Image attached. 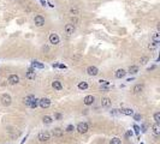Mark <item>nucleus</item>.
Instances as JSON below:
<instances>
[{"label":"nucleus","instance_id":"obj_26","mask_svg":"<svg viewBox=\"0 0 160 144\" xmlns=\"http://www.w3.org/2000/svg\"><path fill=\"white\" fill-rule=\"evenodd\" d=\"M33 66H34V67H37V68H43V65L40 64L39 61H34V63H33Z\"/></svg>","mask_w":160,"mask_h":144},{"label":"nucleus","instance_id":"obj_36","mask_svg":"<svg viewBox=\"0 0 160 144\" xmlns=\"http://www.w3.org/2000/svg\"><path fill=\"white\" fill-rule=\"evenodd\" d=\"M58 66H59V67H62V68H66V66H65V65H62V64H60V65H58Z\"/></svg>","mask_w":160,"mask_h":144},{"label":"nucleus","instance_id":"obj_22","mask_svg":"<svg viewBox=\"0 0 160 144\" xmlns=\"http://www.w3.org/2000/svg\"><path fill=\"white\" fill-rule=\"evenodd\" d=\"M37 106H39V100L35 99V100L31 102V103H30V106H29V107H30V108H36Z\"/></svg>","mask_w":160,"mask_h":144},{"label":"nucleus","instance_id":"obj_19","mask_svg":"<svg viewBox=\"0 0 160 144\" xmlns=\"http://www.w3.org/2000/svg\"><path fill=\"white\" fill-rule=\"evenodd\" d=\"M87 88H88V84L86 82H81V83L78 84V89H81V90H86Z\"/></svg>","mask_w":160,"mask_h":144},{"label":"nucleus","instance_id":"obj_25","mask_svg":"<svg viewBox=\"0 0 160 144\" xmlns=\"http://www.w3.org/2000/svg\"><path fill=\"white\" fill-rule=\"evenodd\" d=\"M62 133H63V132H62V130H60V129H55V130L53 131V135H54V136H57V137L62 136Z\"/></svg>","mask_w":160,"mask_h":144},{"label":"nucleus","instance_id":"obj_4","mask_svg":"<svg viewBox=\"0 0 160 144\" xmlns=\"http://www.w3.org/2000/svg\"><path fill=\"white\" fill-rule=\"evenodd\" d=\"M34 22H35V24H36L37 27H42V25L45 24V18H43L42 16H36L35 19H34Z\"/></svg>","mask_w":160,"mask_h":144},{"label":"nucleus","instance_id":"obj_35","mask_svg":"<svg viewBox=\"0 0 160 144\" xmlns=\"http://www.w3.org/2000/svg\"><path fill=\"white\" fill-rule=\"evenodd\" d=\"M126 136H128V137H131V136H133V132H131V131H129V132L126 133Z\"/></svg>","mask_w":160,"mask_h":144},{"label":"nucleus","instance_id":"obj_15","mask_svg":"<svg viewBox=\"0 0 160 144\" xmlns=\"http://www.w3.org/2000/svg\"><path fill=\"white\" fill-rule=\"evenodd\" d=\"M142 90H143V87L141 84H137V85L134 87V92H135V94H140Z\"/></svg>","mask_w":160,"mask_h":144},{"label":"nucleus","instance_id":"obj_31","mask_svg":"<svg viewBox=\"0 0 160 144\" xmlns=\"http://www.w3.org/2000/svg\"><path fill=\"white\" fill-rule=\"evenodd\" d=\"M54 117H55V119H58V120H60V119H62V114H59V113H57V114H55Z\"/></svg>","mask_w":160,"mask_h":144},{"label":"nucleus","instance_id":"obj_29","mask_svg":"<svg viewBox=\"0 0 160 144\" xmlns=\"http://www.w3.org/2000/svg\"><path fill=\"white\" fill-rule=\"evenodd\" d=\"M140 61H141V64H146L147 61H148V58H147V57H143V58H141V60H140Z\"/></svg>","mask_w":160,"mask_h":144},{"label":"nucleus","instance_id":"obj_13","mask_svg":"<svg viewBox=\"0 0 160 144\" xmlns=\"http://www.w3.org/2000/svg\"><path fill=\"white\" fill-rule=\"evenodd\" d=\"M125 75H126V71L123 70V68H119V70H117V72H116V77H117V78H123Z\"/></svg>","mask_w":160,"mask_h":144},{"label":"nucleus","instance_id":"obj_6","mask_svg":"<svg viewBox=\"0 0 160 144\" xmlns=\"http://www.w3.org/2000/svg\"><path fill=\"white\" fill-rule=\"evenodd\" d=\"M83 102H84L86 106H90V105H93V102H94V96H93V95H88V96H86L84 100H83Z\"/></svg>","mask_w":160,"mask_h":144},{"label":"nucleus","instance_id":"obj_3","mask_svg":"<svg viewBox=\"0 0 160 144\" xmlns=\"http://www.w3.org/2000/svg\"><path fill=\"white\" fill-rule=\"evenodd\" d=\"M1 102H3L4 106H10L11 105V96L8 94H4L3 97H1Z\"/></svg>","mask_w":160,"mask_h":144},{"label":"nucleus","instance_id":"obj_5","mask_svg":"<svg viewBox=\"0 0 160 144\" xmlns=\"http://www.w3.org/2000/svg\"><path fill=\"white\" fill-rule=\"evenodd\" d=\"M87 72H88V75H90V76H96L99 73V70L95 66H89L87 68Z\"/></svg>","mask_w":160,"mask_h":144},{"label":"nucleus","instance_id":"obj_17","mask_svg":"<svg viewBox=\"0 0 160 144\" xmlns=\"http://www.w3.org/2000/svg\"><path fill=\"white\" fill-rule=\"evenodd\" d=\"M122 113H123V114H125V115H133L134 114V110L130 109V108H124V109H122Z\"/></svg>","mask_w":160,"mask_h":144},{"label":"nucleus","instance_id":"obj_33","mask_svg":"<svg viewBox=\"0 0 160 144\" xmlns=\"http://www.w3.org/2000/svg\"><path fill=\"white\" fill-rule=\"evenodd\" d=\"M118 109H113L112 112H111V114H113V115H116V114H118V112H117Z\"/></svg>","mask_w":160,"mask_h":144},{"label":"nucleus","instance_id":"obj_9","mask_svg":"<svg viewBox=\"0 0 160 144\" xmlns=\"http://www.w3.org/2000/svg\"><path fill=\"white\" fill-rule=\"evenodd\" d=\"M35 100V96H33V95H29V96H27V97H24L23 99V103L25 105V106H30V103Z\"/></svg>","mask_w":160,"mask_h":144},{"label":"nucleus","instance_id":"obj_21","mask_svg":"<svg viewBox=\"0 0 160 144\" xmlns=\"http://www.w3.org/2000/svg\"><path fill=\"white\" fill-rule=\"evenodd\" d=\"M109 144H122V142H121V139H119V138L114 137V138H112V139H111Z\"/></svg>","mask_w":160,"mask_h":144},{"label":"nucleus","instance_id":"obj_1","mask_svg":"<svg viewBox=\"0 0 160 144\" xmlns=\"http://www.w3.org/2000/svg\"><path fill=\"white\" fill-rule=\"evenodd\" d=\"M77 131L79 133H86L88 131V124L87 122H79L77 125Z\"/></svg>","mask_w":160,"mask_h":144},{"label":"nucleus","instance_id":"obj_14","mask_svg":"<svg viewBox=\"0 0 160 144\" xmlns=\"http://www.w3.org/2000/svg\"><path fill=\"white\" fill-rule=\"evenodd\" d=\"M52 87H53L55 90H62V89H63L62 83H60V82H58V80H54V82H53V83H52Z\"/></svg>","mask_w":160,"mask_h":144},{"label":"nucleus","instance_id":"obj_27","mask_svg":"<svg viewBox=\"0 0 160 144\" xmlns=\"http://www.w3.org/2000/svg\"><path fill=\"white\" fill-rule=\"evenodd\" d=\"M153 40H154V42H159V41H160V35L158 33H155L153 35Z\"/></svg>","mask_w":160,"mask_h":144},{"label":"nucleus","instance_id":"obj_18","mask_svg":"<svg viewBox=\"0 0 160 144\" xmlns=\"http://www.w3.org/2000/svg\"><path fill=\"white\" fill-rule=\"evenodd\" d=\"M138 72V67L137 66H130L129 67V73H131V75H135Z\"/></svg>","mask_w":160,"mask_h":144},{"label":"nucleus","instance_id":"obj_30","mask_svg":"<svg viewBox=\"0 0 160 144\" xmlns=\"http://www.w3.org/2000/svg\"><path fill=\"white\" fill-rule=\"evenodd\" d=\"M72 130H74V126H72V125H69V126H67V129H66V131H67V132H71Z\"/></svg>","mask_w":160,"mask_h":144},{"label":"nucleus","instance_id":"obj_11","mask_svg":"<svg viewBox=\"0 0 160 144\" xmlns=\"http://www.w3.org/2000/svg\"><path fill=\"white\" fill-rule=\"evenodd\" d=\"M65 31H66V34H69V35L74 34V31H75L74 24H66V25H65Z\"/></svg>","mask_w":160,"mask_h":144},{"label":"nucleus","instance_id":"obj_20","mask_svg":"<svg viewBox=\"0 0 160 144\" xmlns=\"http://www.w3.org/2000/svg\"><path fill=\"white\" fill-rule=\"evenodd\" d=\"M153 132L155 133V135H159V133H160V126H159V124L153 125Z\"/></svg>","mask_w":160,"mask_h":144},{"label":"nucleus","instance_id":"obj_8","mask_svg":"<svg viewBox=\"0 0 160 144\" xmlns=\"http://www.w3.org/2000/svg\"><path fill=\"white\" fill-rule=\"evenodd\" d=\"M49 42L53 45H58L59 43V36L57 34H51L49 35Z\"/></svg>","mask_w":160,"mask_h":144},{"label":"nucleus","instance_id":"obj_34","mask_svg":"<svg viewBox=\"0 0 160 144\" xmlns=\"http://www.w3.org/2000/svg\"><path fill=\"white\" fill-rule=\"evenodd\" d=\"M140 119H141V115H140V114H136V115H135V120H140Z\"/></svg>","mask_w":160,"mask_h":144},{"label":"nucleus","instance_id":"obj_28","mask_svg":"<svg viewBox=\"0 0 160 144\" xmlns=\"http://www.w3.org/2000/svg\"><path fill=\"white\" fill-rule=\"evenodd\" d=\"M156 45H158V42L151 43V45H149V49H155V48H156Z\"/></svg>","mask_w":160,"mask_h":144},{"label":"nucleus","instance_id":"obj_2","mask_svg":"<svg viewBox=\"0 0 160 144\" xmlns=\"http://www.w3.org/2000/svg\"><path fill=\"white\" fill-rule=\"evenodd\" d=\"M39 105L41 106L42 108H48L49 106H51V101H49L48 99H41V100H39Z\"/></svg>","mask_w":160,"mask_h":144},{"label":"nucleus","instance_id":"obj_7","mask_svg":"<svg viewBox=\"0 0 160 144\" xmlns=\"http://www.w3.org/2000/svg\"><path fill=\"white\" fill-rule=\"evenodd\" d=\"M18 82H19V77L17 75H11V76L8 77V83L10 84L13 85V84H17Z\"/></svg>","mask_w":160,"mask_h":144},{"label":"nucleus","instance_id":"obj_23","mask_svg":"<svg viewBox=\"0 0 160 144\" xmlns=\"http://www.w3.org/2000/svg\"><path fill=\"white\" fill-rule=\"evenodd\" d=\"M154 120H155V124H159L160 122V113L159 112H156L154 114Z\"/></svg>","mask_w":160,"mask_h":144},{"label":"nucleus","instance_id":"obj_24","mask_svg":"<svg viewBox=\"0 0 160 144\" xmlns=\"http://www.w3.org/2000/svg\"><path fill=\"white\" fill-rule=\"evenodd\" d=\"M43 122H45V124H51V122H52V118L48 117V115L43 117Z\"/></svg>","mask_w":160,"mask_h":144},{"label":"nucleus","instance_id":"obj_16","mask_svg":"<svg viewBox=\"0 0 160 144\" xmlns=\"http://www.w3.org/2000/svg\"><path fill=\"white\" fill-rule=\"evenodd\" d=\"M27 78L28 79H35V72L33 70H29L27 72Z\"/></svg>","mask_w":160,"mask_h":144},{"label":"nucleus","instance_id":"obj_12","mask_svg":"<svg viewBox=\"0 0 160 144\" xmlns=\"http://www.w3.org/2000/svg\"><path fill=\"white\" fill-rule=\"evenodd\" d=\"M101 106L102 107H109L111 106V100L108 97H102L101 99Z\"/></svg>","mask_w":160,"mask_h":144},{"label":"nucleus","instance_id":"obj_32","mask_svg":"<svg viewBox=\"0 0 160 144\" xmlns=\"http://www.w3.org/2000/svg\"><path fill=\"white\" fill-rule=\"evenodd\" d=\"M134 129H135V132H136V133H137V135H138V132H140V127L135 125V126H134Z\"/></svg>","mask_w":160,"mask_h":144},{"label":"nucleus","instance_id":"obj_10","mask_svg":"<svg viewBox=\"0 0 160 144\" xmlns=\"http://www.w3.org/2000/svg\"><path fill=\"white\" fill-rule=\"evenodd\" d=\"M39 139L41 142H47L49 139V133L48 132H41L39 135Z\"/></svg>","mask_w":160,"mask_h":144}]
</instances>
